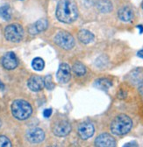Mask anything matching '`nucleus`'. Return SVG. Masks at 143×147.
Listing matches in <instances>:
<instances>
[{
  "label": "nucleus",
  "mask_w": 143,
  "mask_h": 147,
  "mask_svg": "<svg viewBox=\"0 0 143 147\" xmlns=\"http://www.w3.org/2000/svg\"><path fill=\"white\" fill-rule=\"evenodd\" d=\"M78 16V10L74 0H60L56 8V18L62 23H72Z\"/></svg>",
  "instance_id": "nucleus-1"
},
{
  "label": "nucleus",
  "mask_w": 143,
  "mask_h": 147,
  "mask_svg": "<svg viewBox=\"0 0 143 147\" xmlns=\"http://www.w3.org/2000/svg\"><path fill=\"white\" fill-rule=\"evenodd\" d=\"M133 125V122L127 115H119L112 122L111 131L114 135L121 136L130 131Z\"/></svg>",
  "instance_id": "nucleus-2"
},
{
  "label": "nucleus",
  "mask_w": 143,
  "mask_h": 147,
  "mask_svg": "<svg viewBox=\"0 0 143 147\" xmlns=\"http://www.w3.org/2000/svg\"><path fill=\"white\" fill-rule=\"evenodd\" d=\"M12 113L13 117L19 120L27 119L33 112L31 105L24 100H16L12 104Z\"/></svg>",
  "instance_id": "nucleus-3"
},
{
  "label": "nucleus",
  "mask_w": 143,
  "mask_h": 147,
  "mask_svg": "<svg viewBox=\"0 0 143 147\" xmlns=\"http://www.w3.org/2000/svg\"><path fill=\"white\" fill-rule=\"evenodd\" d=\"M24 35V30L19 24H12L6 26L5 30V39L12 42H19L22 40Z\"/></svg>",
  "instance_id": "nucleus-4"
},
{
  "label": "nucleus",
  "mask_w": 143,
  "mask_h": 147,
  "mask_svg": "<svg viewBox=\"0 0 143 147\" xmlns=\"http://www.w3.org/2000/svg\"><path fill=\"white\" fill-rule=\"evenodd\" d=\"M55 42L56 43V45L65 50H69L73 48V47L75 46V40L73 36L64 31L59 32L56 35Z\"/></svg>",
  "instance_id": "nucleus-5"
},
{
  "label": "nucleus",
  "mask_w": 143,
  "mask_h": 147,
  "mask_svg": "<svg viewBox=\"0 0 143 147\" xmlns=\"http://www.w3.org/2000/svg\"><path fill=\"white\" fill-rule=\"evenodd\" d=\"M70 131H71L70 124L65 120H61L56 123L55 125L53 126L54 134L58 137H65L70 132Z\"/></svg>",
  "instance_id": "nucleus-6"
},
{
  "label": "nucleus",
  "mask_w": 143,
  "mask_h": 147,
  "mask_svg": "<svg viewBox=\"0 0 143 147\" xmlns=\"http://www.w3.org/2000/svg\"><path fill=\"white\" fill-rule=\"evenodd\" d=\"M45 133L40 128H33L26 132V138L30 143L38 144L44 140Z\"/></svg>",
  "instance_id": "nucleus-7"
},
{
  "label": "nucleus",
  "mask_w": 143,
  "mask_h": 147,
  "mask_svg": "<svg viewBox=\"0 0 143 147\" xmlns=\"http://www.w3.org/2000/svg\"><path fill=\"white\" fill-rule=\"evenodd\" d=\"M94 134V126L91 123H83L78 127V135L82 139H88Z\"/></svg>",
  "instance_id": "nucleus-8"
},
{
  "label": "nucleus",
  "mask_w": 143,
  "mask_h": 147,
  "mask_svg": "<svg viewBox=\"0 0 143 147\" xmlns=\"http://www.w3.org/2000/svg\"><path fill=\"white\" fill-rule=\"evenodd\" d=\"M95 145L98 147H113L116 145V140L111 135L104 133L96 138Z\"/></svg>",
  "instance_id": "nucleus-9"
},
{
  "label": "nucleus",
  "mask_w": 143,
  "mask_h": 147,
  "mask_svg": "<svg viewBox=\"0 0 143 147\" xmlns=\"http://www.w3.org/2000/svg\"><path fill=\"white\" fill-rule=\"evenodd\" d=\"M2 65L5 69L12 70L18 66V59L13 52L6 53L2 58Z\"/></svg>",
  "instance_id": "nucleus-10"
},
{
  "label": "nucleus",
  "mask_w": 143,
  "mask_h": 147,
  "mask_svg": "<svg viewBox=\"0 0 143 147\" xmlns=\"http://www.w3.org/2000/svg\"><path fill=\"white\" fill-rule=\"evenodd\" d=\"M57 80L62 83H67L70 79V67L68 64L62 63L60 65L57 71Z\"/></svg>",
  "instance_id": "nucleus-11"
},
{
  "label": "nucleus",
  "mask_w": 143,
  "mask_h": 147,
  "mask_svg": "<svg viewBox=\"0 0 143 147\" xmlns=\"http://www.w3.org/2000/svg\"><path fill=\"white\" fill-rule=\"evenodd\" d=\"M28 88L34 92H38L40 90H41L45 84H44V80L42 77L38 76H33L27 82Z\"/></svg>",
  "instance_id": "nucleus-12"
},
{
  "label": "nucleus",
  "mask_w": 143,
  "mask_h": 147,
  "mask_svg": "<svg viewBox=\"0 0 143 147\" xmlns=\"http://www.w3.org/2000/svg\"><path fill=\"white\" fill-rule=\"evenodd\" d=\"M47 26H48V22L45 18H41V20H37L34 24L31 25L28 28V32L30 34H33V35L38 34L45 31L47 28Z\"/></svg>",
  "instance_id": "nucleus-13"
},
{
  "label": "nucleus",
  "mask_w": 143,
  "mask_h": 147,
  "mask_svg": "<svg viewBox=\"0 0 143 147\" xmlns=\"http://www.w3.org/2000/svg\"><path fill=\"white\" fill-rule=\"evenodd\" d=\"M119 18L123 22H129L134 18V12L130 7L125 6L119 10L118 11Z\"/></svg>",
  "instance_id": "nucleus-14"
},
{
  "label": "nucleus",
  "mask_w": 143,
  "mask_h": 147,
  "mask_svg": "<svg viewBox=\"0 0 143 147\" xmlns=\"http://www.w3.org/2000/svg\"><path fill=\"white\" fill-rule=\"evenodd\" d=\"M78 40L83 44H89L93 41L94 34L88 30H81L78 32Z\"/></svg>",
  "instance_id": "nucleus-15"
},
{
  "label": "nucleus",
  "mask_w": 143,
  "mask_h": 147,
  "mask_svg": "<svg viewBox=\"0 0 143 147\" xmlns=\"http://www.w3.org/2000/svg\"><path fill=\"white\" fill-rule=\"evenodd\" d=\"M97 7L98 9L103 12V13H108L112 11L113 10V4L110 0H99L98 2H97Z\"/></svg>",
  "instance_id": "nucleus-16"
},
{
  "label": "nucleus",
  "mask_w": 143,
  "mask_h": 147,
  "mask_svg": "<svg viewBox=\"0 0 143 147\" xmlns=\"http://www.w3.org/2000/svg\"><path fill=\"white\" fill-rule=\"evenodd\" d=\"M112 85H113L112 82L109 79H106V78L98 79L95 82V86L101 90H108L112 87Z\"/></svg>",
  "instance_id": "nucleus-17"
},
{
  "label": "nucleus",
  "mask_w": 143,
  "mask_h": 147,
  "mask_svg": "<svg viewBox=\"0 0 143 147\" xmlns=\"http://www.w3.org/2000/svg\"><path fill=\"white\" fill-rule=\"evenodd\" d=\"M0 17L5 20H10L12 18V10L9 5H3L0 7Z\"/></svg>",
  "instance_id": "nucleus-18"
},
{
  "label": "nucleus",
  "mask_w": 143,
  "mask_h": 147,
  "mask_svg": "<svg viewBox=\"0 0 143 147\" xmlns=\"http://www.w3.org/2000/svg\"><path fill=\"white\" fill-rule=\"evenodd\" d=\"M32 67L34 70L36 71H41L44 67H45V63H44V61L40 58V57H37V58H34L32 61Z\"/></svg>",
  "instance_id": "nucleus-19"
},
{
  "label": "nucleus",
  "mask_w": 143,
  "mask_h": 147,
  "mask_svg": "<svg viewBox=\"0 0 143 147\" xmlns=\"http://www.w3.org/2000/svg\"><path fill=\"white\" fill-rule=\"evenodd\" d=\"M73 72L76 74L77 76H83L84 74L86 73V69H85V67L82 63L77 62L73 66Z\"/></svg>",
  "instance_id": "nucleus-20"
},
{
  "label": "nucleus",
  "mask_w": 143,
  "mask_h": 147,
  "mask_svg": "<svg viewBox=\"0 0 143 147\" xmlns=\"http://www.w3.org/2000/svg\"><path fill=\"white\" fill-rule=\"evenodd\" d=\"M44 84L46 86V88L47 89H53L55 88V84H54L53 81H52V76H47L45 79H44Z\"/></svg>",
  "instance_id": "nucleus-21"
},
{
  "label": "nucleus",
  "mask_w": 143,
  "mask_h": 147,
  "mask_svg": "<svg viewBox=\"0 0 143 147\" xmlns=\"http://www.w3.org/2000/svg\"><path fill=\"white\" fill-rule=\"evenodd\" d=\"M12 146L11 141L5 136H0V147H10Z\"/></svg>",
  "instance_id": "nucleus-22"
},
{
  "label": "nucleus",
  "mask_w": 143,
  "mask_h": 147,
  "mask_svg": "<svg viewBox=\"0 0 143 147\" xmlns=\"http://www.w3.org/2000/svg\"><path fill=\"white\" fill-rule=\"evenodd\" d=\"M51 115H52V109H46L44 110V111H43V116H44V117H46V118L50 117Z\"/></svg>",
  "instance_id": "nucleus-23"
},
{
  "label": "nucleus",
  "mask_w": 143,
  "mask_h": 147,
  "mask_svg": "<svg viewBox=\"0 0 143 147\" xmlns=\"http://www.w3.org/2000/svg\"><path fill=\"white\" fill-rule=\"evenodd\" d=\"M84 4L88 6H91L97 4V0H84Z\"/></svg>",
  "instance_id": "nucleus-24"
},
{
  "label": "nucleus",
  "mask_w": 143,
  "mask_h": 147,
  "mask_svg": "<svg viewBox=\"0 0 143 147\" xmlns=\"http://www.w3.org/2000/svg\"><path fill=\"white\" fill-rule=\"evenodd\" d=\"M139 91L141 95H143V80L139 83Z\"/></svg>",
  "instance_id": "nucleus-25"
},
{
  "label": "nucleus",
  "mask_w": 143,
  "mask_h": 147,
  "mask_svg": "<svg viewBox=\"0 0 143 147\" xmlns=\"http://www.w3.org/2000/svg\"><path fill=\"white\" fill-rule=\"evenodd\" d=\"M137 55H138V57H140V58H142V59H143V49L140 50V51L137 53Z\"/></svg>",
  "instance_id": "nucleus-26"
},
{
  "label": "nucleus",
  "mask_w": 143,
  "mask_h": 147,
  "mask_svg": "<svg viewBox=\"0 0 143 147\" xmlns=\"http://www.w3.org/2000/svg\"><path fill=\"white\" fill-rule=\"evenodd\" d=\"M124 146H137V144L135 142H132V143H128V144H126Z\"/></svg>",
  "instance_id": "nucleus-27"
},
{
  "label": "nucleus",
  "mask_w": 143,
  "mask_h": 147,
  "mask_svg": "<svg viewBox=\"0 0 143 147\" xmlns=\"http://www.w3.org/2000/svg\"><path fill=\"white\" fill-rule=\"evenodd\" d=\"M137 28L140 30V33H143V26H142L141 25L137 26Z\"/></svg>",
  "instance_id": "nucleus-28"
},
{
  "label": "nucleus",
  "mask_w": 143,
  "mask_h": 147,
  "mask_svg": "<svg viewBox=\"0 0 143 147\" xmlns=\"http://www.w3.org/2000/svg\"><path fill=\"white\" fill-rule=\"evenodd\" d=\"M3 87H4V85L2 84V82H0V89H1V88H2Z\"/></svg>",
  "instance_id": "nucleus-29"
},
{
  "label": "nucleus",
  "mask_w": 143,
  "mask_h": 147,
  "mask_svg": "<svg viewBox=\"0 0 143 147\" xmlns=\"http://www.w3.org/2000/svg\"><path fill=\"white\" fill-rule=\"evenodd\" d=\"M1 124H2V122H1V120H0V126H1Z\"/></svg>",
  "instance_id": "nucleus-30"
},
{
  "label": "nucleus",
  "mask_w": 143,
  "mask_h": 147,
  "mask_svg": "<svg viewBox=\"0 0 143 147\" xmlns=\"http://www.w3.org/2000/svg\"><path fill=\"white\" fill-rule=\"evenodd\" d=\"M141 7H142V9H143V2H142V4H141Z\"/></svg>",
  "instance_id": "nucleus-31"
}]
</instances>
